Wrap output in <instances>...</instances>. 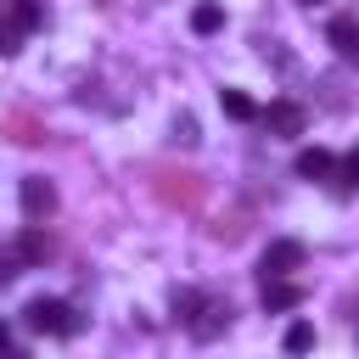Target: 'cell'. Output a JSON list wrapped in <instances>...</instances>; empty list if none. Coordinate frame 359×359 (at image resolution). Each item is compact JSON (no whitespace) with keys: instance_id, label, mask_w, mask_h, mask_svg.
Segmentation results:
<instances>
[{"instance_id":"21","label":"cell","mask_w":359,"mask_h":359,"mask_svg":"<svg viewBox=\"0 0 359 359\" xmlns=\"http://www.w3.org/2000/svg\"><path fill=\"white\" fill-rule=\"evenodd\" d=\"M303 6H320V0H303Z\"/></svg>"},{"instance_id":"6","label":"cell","mask_w":359,"mask_h":359,"mask_svg":"<svg viewBox=\"0 0 359 359\" xmlns=\"http://www.w3.org/2000/svg\"><path fill=\"white\" fill-rule=\"evenodd\" d=\"M22 213H28V219H50V213H56V185L39 180V174H28V180H22Z\"/></svg>"},{"instance_id":"8","label":"cell","mask_w":359,"mask_h":359,"mask_svg":"<svg viewBox=\"0 0 359 359\" xmlns=\"http://www.w3.org/2000/svg\"><path fill=\"white\" fill-rule=\"evenodd\" d=\"M325 39L337 45V56H359V17H331Z\"/></svg>"},{"instance_id":"20","label":"cell","mask_w":359,"mask_h":359,"mask_svg":"<svg viewBox=\"0 0 359 359\" xmlns=\"http://www.w3.org/2000/svg\"><path fill=\"white\" fill-rule=\"evenodd\" d=\"M6 11H11V0H0V22H6Z\"/></svg>"},{"instance_id":"7","label":"cell","mask_w":359,"mask_h":359,"mask_svg":"<svg viewBox=\"0 0 359 359\" xmlns=\"http://www.w3.org/2000/svg\"><path fill=\"white\" fill-rule=\"evenodd\" d=\"M292 168H297V180H325V174H331V168H337V157H331V151H325V146H303V151H297V163H292Z\"/></svg>"},{"instance_id":"2","label":"cell","mask_w":359,"mask_h":359,"mask_svg":"<svg viewBox=\"0 0 359 359\" xmlns=\"http://www.w3.org/2000/svg\"><path fill=\"white\" fill-rule=\"evenodd\" d=\"M22 325L39 331V337H73V331H79V314H73V303H62V297H34V303L22 309Z\"/></svg>"},{"instance_id":"14","label":"cell","mask_w":359,"mask_h":359,"mask_svg":"<svg viewBox=\"0 0 359 359\" xmlns=\"http://www.w3.org/2000/svg\"><path fill=\"white\" fill-rule=\"evenodd\" d=\"M11 22L28 34V28H39V0H11Z\"/></svg>"},{"instance_id":"11","label":"cell","mask_w":359,"mask_h":359,"mask_svg":"<svg viewBox=\"0 0 359 359\" xmlns=\"http://www.w3.org/2000/svg\"><path fill=\"white\" fill-rule=\"evenodd\" d=\"M6 135H11L17 146H39V140H45V123L28 118V112H11V118H6Z\"/></svg>"},{"instance_id":"5","label":"cell","mask_w":359,"mask_h":359,"mask_svg":"<svg viewBox=\"0 0 359 359\" xmlns=\"http://www.w3.org/2000/svg\"><path fill=\"white\" fill-rule=\"evenodd\" d=\"M258 118H264V129H269V135H280V140H297V135H303V123H309V112H303L297 101H269Z\"/></svg>"},{"instance_id":"1","label":"cell","mask_w":359,"mask_h":359,"mask_svg":"<svg viewBox=\"0 0 359 359\" xmlns=\"http://www.w3.org/2000/svg\"><path fill=\"white\" fill-rule=\"evenodd\" d=\"M168 309H174V320H180V325H185L196 342H213V337H224V331H230V320H236L230 297H219V292H202V286H174Z\"/></svg>"},{"instance_id":"17","label":"cell","mask_w":359,"mask_h":359,"mask_svg":"<svg viewBox=\"0 0 359 359\" xmlns=\"http://www.w3.org/2000/svg\"><path fill=\"white\" fill-rule=\"evenodd\" d=\"M22 275V258H17V247H0V286L6 280H17Z\"/></svg>"},{"instance_id":"3","label":"cell","mask_w":359,"mask_h":359,"mask_svg":"<svg viewBox=\"0 0 359 359\" xmlns=\"http://www.w3.org/2000/svg\"><path fill=\"white\" fill-rule=\"evenodd\" d=\"M151 191H157L168 208H196L208 185H202V174H191V168H157V174H151Z\"/></svg>"},{"instance_id":"19","label":"cell","mask_w":359,"mask_h":359,"mask_svg":"<svg viewBox=\"0 0 359 359\" xmlns=\"http://www.w3.org/2000/svg\"><path fill=\"white\" fill-rule=\"evenodd\" d=\"M6 348H11V325L0 320V353H6Z\"/></svg>"},{"instance_id":"9","label":"cell","mask_w":359,"mask_h":359,"mask_svg":"<svg viewBox=\"0 0 359 359\" xmlns=\"http://www.w3.org/2000/svg\"><path fill=\"white\" fill-rule=\"evenodd\" d=\"M303 303V286H292V280H264V309L269 314H286V309H297Z\"/></svg>"},{"instance_id":"13","label":"cell","mask_w":359,"mask_h":359,"mask_svg":"<svg viewBox=\"0 0 359 359\" xmlns=\"http://www.w3.org/2000/svg\"><path fill=\"white\" fill-rule=\"evenodd\" d=\"M191 28H196V34H219V28H224V11H219L213 0H202V6L191 11Z\"/></svg>"},{"instance_id":"4","label":"cell","mask_w":359,"mask_h":359,"mask_svg":"<svg viewBox=\"0 0 359 359\" xmlns=\"http://www.w3.org/2000/svg\"><path fill=\"white\" fill-rule=\"evenodd\" d=\"M303 258H309V252H303V241H292V236H286V241H269V247H264V258H258V275H264V280H280V275L303 269Z\"/></svg>"},{"instance_id":"16","label":"cell","mask_w":359,"mask_h":359,"mask_svg":"<svg viewBox=\"0 0 359 359\" xmlns=\"http://www.w3.org/2000/svg\"><path fill=\"white\" fill-rule=\"evenodd\" d=\"M309 348H314V325H303V320H297V325L286 331V353H309Z\"/></svg>"},{"instance_id":"12","label":"cell","mask_w":359,"mask_h":359,"mask_svg":"<svg viewBox=\"0 0 359 359\" xmlns=\"http://www.w3.org/2000/svg\"><path fill=\"white\" fill-rule=\"evenodd\" d=\"M219 107H224V118H236V123H252V118H258V107H252L241 90H219Z\"/></svg>"},{"instance_id":"15","label":"cell","mask_w":359,"mask_h":359,"mask_svg":"<svg viewBox=\"0 0 359 359\" xmlns=\"http://www.w3.org/2000/svg\"><path fill=\"white\" fill-rule=\"evenodd\" d=\"M337 174H342V180H337V191H342V196H348V191H353V185H359V146H353V151H348V157H342V163H337Z\"/></svg>"},{"instance_id":"10","label":"cell","mask_w":359,"mask_h":359,"mask_svg":"<svg viewBox=\"0 0 359 359\" xmlns=\"http://www.w3.org/2000/svg\"><path fill=\"white\" fill-rule=\"evenodd\" d=\"M17 258H22V269L45 264V258H50V236H45V230H22V236H17Z\"/></svg>"},{"instance_id":"18","label":"cell","mask_w":359,"mask_h":359,"mask_svg":"<svg viewBox=\"0 0 359 359\" xmlns=\"http://www.w3.org/2000/svg\"><path fill=\"white\" fill-rule=\"evenodd\" d=\"M17 39H22V28L11 22V11H6V22H0V56H11L17 50Z\"/></svg>"}]
</instances>
